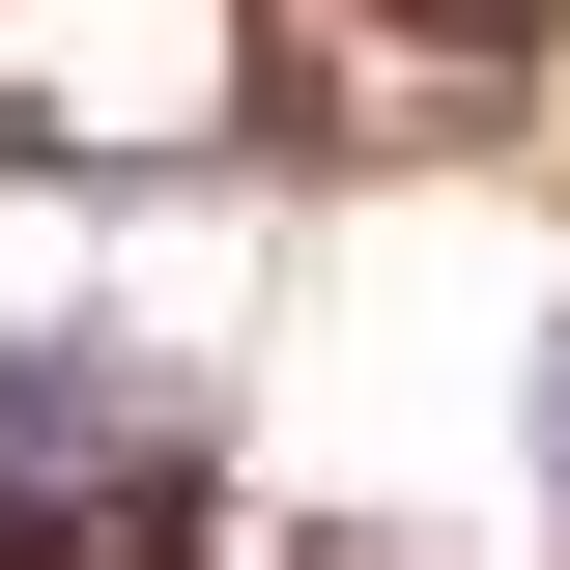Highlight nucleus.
<instances>
[{
	"label": "nucleus",
	"instance_id": "f257e3e1",
	"mask_svg": "<svg viewBox=\"0 0 570 570\" xmlns=\"http://www.w3.org/2000/svg\"><path fill=\"white\" fill-rule=\"evenodd\" d=\"M542 485H570V314H542Z\"/></svg>",
	"mask_w": 570,
	"mask_h": 570
}]
</instances>
